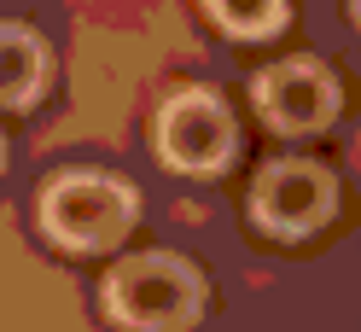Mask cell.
<instances>
[{
    "label": "cell",
    "mask_w": 361,
    "mask_h": 332,
    "mask_svg": "<svg viewBox=\"0 0 361 332\" xmlns=\"http://www.w3.org/2000/svg\"><path fill=\"white\" fill-rule=\"evenodd\" d=\"M228 41H274L291 30V0H198Z\"/></svg>",
    "instance_id": "obj_7"
},
{
    "label": "cell",
    "mask_w": 361,
    "mask_h": 332,
    "mask_svg": "<svg viewBox=\"0 0 361 332\" xmlns=\"http://www.w3.org/2000/svg\"><path fill=\"white\" fill-rule=\"evenodd\" d=\"M350 169H355V181H361V128H355V140H350Z\"/></svg>",
    "instance_id": "obj_9"
},
{
    "label": "cell",
    "mask_w": 361,
    "mask_h": 332,
    "mask_svg": "<svg viewBox=\"0 0 361 332\" xmlns=\"http://www.w3.org/2000/svg\"><path fill=\"white\" fill-rule=\"evenodd\" d=\"M152 152L175 175L216 181L239 158V123L210 87H175V94H164V105L152 117Z\"/></svg>",
    "instance_id": "obj_4"
},
{
    "label": "cell",
    "mask_w": 361,
    "mask_h": 332,
    "mask_svg": "<svg viewBox=\"0 0 361 332\" xmlns=\"http://www.w3.org/2000/svg\"><path fill=\"white\" fill-rule=\"evenodd\" d=\"M245 210H251V228L262 239L298 245L338 216V175L321 158H298V152L268 158L257 169L251 192H245Z\"/></svg>",
    "instance_id": "obj_5"
},
{
    "label": "cell",
    "mask_w": 361,
    "mask_h": 332,
    "mask_svg": "<svg viewBox=\"0 0 361 332\" xmlns=\"http://www.w3.org/2000/svg\"><path fill=\"white\" fill-rule=\"evenodd\" d=\"M53 87V47L35 24H0V111H35Z\"/></svg>",
    "instance_id": "obj_6"
},
{
    "label": "cell",
    "mask_w": 361,
    "mask_h": 332,
    "mask_svg": "<svg viewBox=\"0 0 361 332\" xmlns=\"http://www.w3.org/2000/svg\"><path fill=\"white\" fill-rule=\"evenodd\" d=\"M251 111L274 135H326L344 117V76L321 53H286L251 70Z\"/></svg>",
    "instance_id": "obj_3"
},
{
    "label": "cell",
    "mask_w": 361,
    "mask_h": 332,
    "mask_svg": "<svg viewBox=\"0 0 361 332\" xmlns=\"http://www.w3.org/2000/svg\"><path fill=\"white\" fill-rule=\"evenodd\" d=\"M0 175H6V135H0Z\"/></svg>",
    "instance_id": "obj_10"
},
{
    "label": "cell",
    "mask_w": 361,
    "mask_h": 332,
    "mask_svg": "<svg viewBox=\"0 0 361 332\" xmlns=\"http://www.w3.org/2000/svg\"><path fill=\"white\" fill-rule=\"evenodd\" d=\"M99 309L117 332H192L210 309V274L187 251H134L105 269Z\"/></svg>",
    "instance_id": "obj_1"
},
{
    "label": "cell",
    "mask_w": 361,
    "mask_h": 332,
    "mask_svg": "<svg viewBox=\"0 0 361 332\" xmlns=\"http://www.w3.org/2000/svg\"><path fill=\"white\" fill-rule=\"evenodd\" d=\"M41 239L71 257H105L140 228V192L117 169H59L35 192Z\"/></svg>",
    "instance_id": "obj_2"
},
{
    "label": "cell",
    "mask_w": 361,
    "mask_h": 332,
    "mask_svg": "<svg viewBox=\"0 0 361 332\" xmlns=\"http://www.w3.org/2000/svg\"><path fill=\"white\" fill-rule=\"evenodd\" d=\"M344 18H350V30L361 35V0H344Z\"/></svg>",
    "instance_id": "obj_8"
}]
</instances>
